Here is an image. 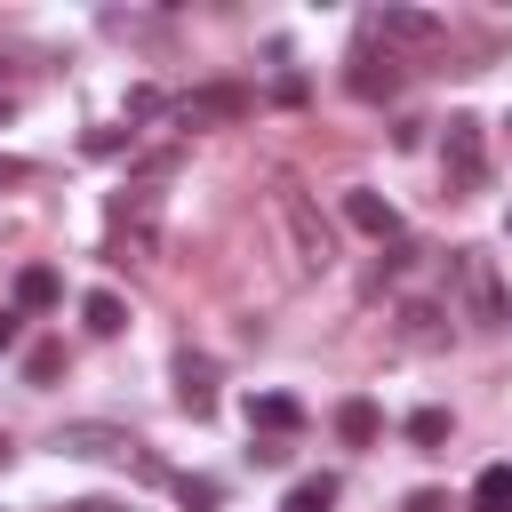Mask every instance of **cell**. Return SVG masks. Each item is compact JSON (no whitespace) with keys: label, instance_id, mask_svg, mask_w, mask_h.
I'll return each instance as SVG.
<instances>
[{"label":"cell","instance_id":"cell-19","mask_svg":"<svg viewBox=\"0 0 512 512\" xmlns=\"http://www.w3.org/2000/svg\"><path fill=\"white\" fill-rule=\"evenodd\" d=\"M400 336H408V344H440V336H448V328H440V304H408V312H400Z\"/></svg>","mask_w":512,"mask_h":512},{"label":"cell","instance_id":"cell-13","mask_svg":"<svg viewBox=\"0 0 512 512\" xmlns=\"http://www.w3.org/2000/svg\"><path fill=\"white\" fill-rule=\"evenodd\" d=\"M56 304H64V280L48 264H24L16 272V312H56Z\"/></svg>","mask_w":512,"mask_h":512},{"label":"cell","instance_id":"cell-15","mask_svg":"<svg viewBox=\"0 0 512 512\" xmlns=\"http://www.w3.org/2000/svg\"><path fill=\"white\" fill-rule=\"evenodd\" d=\"M280 512H336V472H304V480L280 496Z\"/></svg>","mask_w":512,"mask_h":512},{"label":"cell","instance_id":"cell-11","mask_svg":"<svg viewBox=\"0 0 512 512\" xmlns=\"http://www.w3.org/2000/svg\"><path fill=\"white\" fill-rule=\"evenodd\" d=\"M344 88L376 104V96H392V88H400V64H392V56L376 64V48H360V56H352V72H344Z\"/></svg>","mask_w":512,"mask_h":512},{"label":"cell","instance_id":"cell-18","mask_svg":"<svg viewBox=\"0 0 512 512\" xmlns=\"http://www.w3.org/2000/svg\"><path fill=\"white\" fill-rule=\"evenodd\" d=\"M168 488H176V504H184V512H216V496H224V488H216L208 472H176Z\"/></svg>","mask_w":512,"mask_h":512},{"label":"cell","instance_id":"cell-21","mask_svg":"<svg viewBox=\"0 0 512 512\" xmlns=\"http://www.w3.org/2000/svg\"><path fill=\"white\" fill-rule=\"evenodd\" d=\"M248 464H264V472H280V464H288V440H264V432H248Z\"/></svg>","mask_w":512,"mask_h":512},{"label":"cell","instance_id":"cell-9","mask_svg":"<svg viewBox=\"0 0 512 512\" xmlns=\"http://www.w3.org/2000/svg\"><path fill=\"white\" fill-rule=\"evenodd\" d=\"M240 408H248V432H264V440L304 432V400H296V392H248Z\"/></svg>","mask_w":512,"mask_h":512},{"label":"cell","instance_id":"cell-14","mask_svg":"<svg viewBox=\"0 0 512 512\" xmlns=\"http://www.w3.org/2000/svg\"><path fill=\"white\" fill-rule=\"evenodd\" d=\"M80 320H88V336H120V328H128V304H120L112 288H88V296H80Z\"/></svg>","mask_w":512,"mask_h":512},{"label":"cell","instance_id":"cell-3","mask_svg":"<svg viewBox=\"0 0 512 512\" xmlns=\"http://www.w3.org/2000/svg\"><path fill=\"white\" fill-rule=\"evenodd\" d=\"M272 216H280V232H288V256H296L304 272H320V264L336 256V240H328V216H320V208H312L296 184H280V192H272Z\"/></svg>","mask_w":512,"mask_h":512},{"label":"cell","instance_id":"cell-6","mask_svg":"<svg viewBox=\"0 0 512 512\" xmlns=\"http://www.w3.org/2000/svg\"><path fill=\"white\" fill-rule=\"evenodd\" d=\"M440 160H448V184H456V192H472V184L488 176V152H480V120H472V112H456V120H448Z\"/></svg>","mask_w":512,"mask_h":512},{"label":"cell","instance_id":"cell-2","mask_svg":"<svg viewBox=\"0 0 512 512\" xmlns=\"http://www.w3.org/2000/svg\"><path fill=\"white\" fill-rule=\"evenodd\" d=\"M448 280H456V304H464V320H472V328H504V320H512V304H504V280H496V256H488V248H456V256H448Z\"/></svg>","mask_w":512,"mask_h":512},{"label":"cell","instance_id":"cell-17","mask_svg":"<svg viewBox=\"0 0 512 512\" xmlns=\"http://www.w3.org/2000/svg\"><path fill=\"white\" fill-rule=\"evenodd\" d=\"M400 432H408V440H416V448H440V440H448V432H456V416H448V408H416V416H408V424H400Z\"/></svg>","mask_w":512,"mask_h":512},{"label":"cell","instance_id":"cell-7","mask_svg":"<svg viewBox=\"0 0 512 512\" xmlns=\"http://www.w3.org/2000/svg\"><path fill=\"white\" fill-rule=\"evenodd\" d=\"M240 112H248V88H232V80L176 96V128H216V120H240Z\"/></svg>","mask_w":512,"mask_h":512},{"label":"cell","instance_id":"cell-12","mask_svg":"<svg viewBox=\"0 0 512 512\" xmlns=\"http://www.w3.org/2000/svg\"><path fill=\"white\" fill-rule=\"evenodd\" d=\"M376 432H384V408H376L368 392H352V400L336 408V440H344V448H368Z\"/></svg>","mask_w":512,"mask_h":512},{"label":"cell","instance_id":"cell-22","mask_svg":"<svg viewBox=\"0 0 512 512\" xmlns=\"http://www.w3.org/2000/svg\"><path fill=\"white\" fill-rule=\"evenodd\" d=\"M408 512H448V496H440V488H416V496H408Z\"/></svg>","mask_w":512,"mask_h":512},{"label":"cell","instance_id":"cell-10","mask_svg":"<svg viewBox=\"0 0 512 512\" xmlns=\"http://www.w3.org/2000/svg\"><path fill=\"white\" fill-rule=\"evenodd\" d=\"M176 400H184V416H192V424H200V416H216V360L176 352Z\"/></svg>","mask_w":512,"mask_h":512},{"label":"cell","instance_id":"cell-1","mask_svg":"<svg viewBox=\"0 0 512 512\" xmlns=\"http://www.w3.org/2000/svg\"><path fill=\"white\" fill-rule=\"evenodd\" d=\"M104 256L112 264H152L160 256V192L152 184L112 192V208H104Z\"/></svg>","mask_w":512,"mask_h":512},{"label":"cell","instance_id":"cell-16","mask_svg":"<svg viewBox=\"0 0 512 512\" xmlns=\"http://www.w3.org/2000/svg\"><path fill=\"white\" fill-rule=\"evenodd\" d=\"M472 512H512V464H488L472 480Z\"/></svg>","mask_w":512,"mask_h":512},{"label":"cell","instance_id":"cell-8","mask_svg":"<svg viewBox=\"0 0 512 512\" xmlns=\"http://www.w3.org/2000/svg\"><path fill=\"white\" fill-rule=\"evenodd\" d=\"M344 224L368 232V240H400V208H392L376 184H352V192H344Z\"/></svg>","mask_w":512,"mask_h":512},{"label":"cell","instance_id":"cell-4","mask_svg":"<svg viewBox=\"0 0 512 512\" xmlns=\"http://www.w3.org/2000/svg\"><path fill=\"white\" fill-rule=\"evenodd\" d=\"M56 456H88V464H144V472H152L144 440H136V432H120V424H64V432H56Z\"/></svg>","mask_w":512,"mask_h":512},{"label":"cell","instance_id":"cell-23","mask_svg":"<svg viewBox=\"0 0 512 512\" xmlns=\"http://www.w3.org/2000/svg\"><path fill=\"white\" fill-rule=\"evenodd\" d=\"M16 336H24V312H0V352H16Z\"/></svg>","mask_w":512,"mask_h":512},{"label":"cell","instance_id":"cell-24","mask_svg":"<svg viewBox=\"0 0 512 512\" xmlns=\"http://www.w3.org/2000/svg\"><path fill=\"white\" fill-rule=\"evenodd\" d=\"M504 232H512V216H504Z\"/></svg>","mask_w":512,"mask_h":512},{"label":"cell","instance_id":"cell-20","mask_svg":"<svg viewBox=\"0 0 512 512\" xmlns=\"http://www.w3.org/2000/svg\"><path fill=\"white\" fill-rule=\"evenodd\" d=\"M24 376H32V384H56V376H64V344H32V352H24Z\"/></svg>","mask_w":512,"mask_h":512},{"label":"cell","instance_id":"cell-5","mask_svg":"<svg viewBox=\"0 0 512 512\" xmlns=\"http://www.w3.org/2000/svg\"><path fill=\"white\" fill-rule=\"evenodd\" d=\"M368 40H384V56H392V48H440L448 24H440L432 8H376V16H368Z\"/></svg>","mask_w":512,"mask_h":512}]
</instances>
